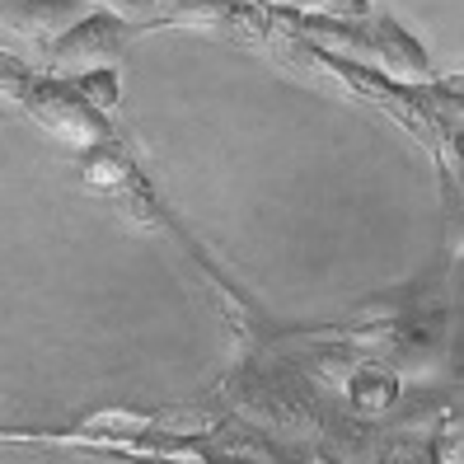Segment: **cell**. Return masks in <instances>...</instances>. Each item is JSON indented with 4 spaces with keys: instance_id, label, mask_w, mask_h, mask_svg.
Instances as JSON below:
<instances>
[{
    "instance_id": "52a82bcc",
    "label": "cell",
    "mask_w": 464,
    "mask_h": 464,
    "mask_svg": "<svg viewBox=\"0 0 464 464\" xmlns=\"http://www.w3.org/2000/svg\"><path fill=\"white\" fill-rule=\"evenodd\" d=\"M71 85L85 94L94 108H103V113H113L118 99H122V80H118V66H99V71H80V75H66Z\"/></svg>"
},
{
    "instance_id": "5bb4252c",
    "label": "cell",
    "mask_w": 464,
    "mask_h": 464,
    "mask_svg": "<svg viewBox=\"0 0 464 464\" xmlns=\"http://www.w3.org/2000/svg\"><path fill=\"white\" fill-rule=\"evenodd\" d=\"M446 85H450V90H464V75H455V80H446Z\"/></svg>"
},
{
    "instance_id": "7c38bea8",
    "label": "cell",
    "mask_w": 464,
    "mask_h": 464,
    "mask_svg": "<svg viewBox=\"0 0 464 464\" xmlns=\"http://www.w3.org/2000/svg\"><path fill=\"white\" fill-rule=\"evenodd\" d=\"M211 464H267V459H254V455H221V459H211Z\"/></svg>"
},
{
    "instance_id": "5b68a950",
    "label": "cell",
    "mask_w": 464,
    "mask_h": 464,
    "mask_svg": "<svg viewBox=\"0 0 464 464\" xmlns=\"http://www.w3.org/2000/svg\"><path fill=\"white\" fill-rule=\"evenodd\" d=\"M347 399H352V408H357L362 418L390 413L394 399H399V375H394L390 366L362 362L357 371H352V380H347Z\"/></svg>"
},
{
    "instance_id": "8fae6325",
    "label": "cell",
    "mask_w": 464,
    "mask_h": 464,
    "mask_svg": "<svg viewBox=\"0 0 464 464\" xmlns=\"http://www.w3.org/2000/svg\"><path fill=\"white\" fill-rule=\"evenodd\" d=\"M19 441H52V446H62V431H0V446H19Z\"/></svg>"
},
{
    "instance_id": "277c9868",
    "label": "cell",
    "mask_w": 464,
    "mask_h": 464,
    "mask_svg": "<svg viewBox=\"0 0 464 464\" xmlns=\"http://www.w3.org/2000/svg\"><path fill=\"white\" fill-rule=\"evenodd\" d=\"M366 34H371V47H375V71L403 80V85H431L427 52L408 38L394 19H371L366 14Z\"/></svg>"
},
{
    "instance_id": "7a4b0ae2",
    "label": "cell",
    "mask_w": 464,
    "mask_h": 464,
    "mask_svg": "<svg viewBox=\"0 0 464 464\" xmlns=\"http://www.w3.org/2000/svg\"><path fill=\"white\" fill-rule=\"evenodd\" d=\"M131 29L136 24L113 14V10H90L43 52V66H47V75H80V71L118 66L127 43H131Z\"/></svg>"
},
{
    "instance_id": "9c48e42d",
    "label": "cell",
    "mask_w": 464,
    "mask_h": 464,
    "mask_svg": "<svg viewBox=\"0 0 464 464\" xmlns=\"http://www.w3.org/2000/svg\"><path fill=\"white\" fill-rule=\"evenodd\" d=\"M29 80H34L29 66H24L19 57H10V52H0V94H5V99H19V90L29 85Z\"/></svg>"
},
{
    "instance_id": "ba28073f",
    "label": "cell",
    "mask_w": 464,
    "mask_h": 464,
    "mask_svg": "<svg viewBox=\"0 0 464 464\" xmlns=\"http://www.w3.org/2000/svg\"><path fill=\"white\" fill-rule=\"evenodd\" d=\"M431 459L436 464H464V418H446L441 427H436Z\"/></svg>"
},
{
    "instance_id": "3957f363",
    "label": "cell",
    "mask_w": 464,
    "mask_h": 464,
    "mask_svg": "<svg viewBox=\"0 0 464 464\" xmlns=\"http://www.w3.org/2000/svg\"><path fill=\"white\" fill-rule=\"evenodd\" d=\"M90 10H99V5H90V0H0V29H14L47 52Z\"/></svg>"
},
{
    "instance_id": "6da1fadb",
    "label": "cell",
    "mask_w": 464,
    "mask_h": 464,
    "mask_svg": "<svg viewBox=\"0 0 464 464\" xmlns=\"http://www.w3.org/2000/svg\"><path fill=\"white\" fill-rule=\"evenodd\" d=\"M19 103L29 108V118H38L47 131H57L62 141L75 146L80 155L113 141V122H108V113L94 108L66 75H34L29 85L19 90Z\"/></svg>"
},
{
    "instance_id": "30bf717a",
    "label": "cell",
    "mask_w": 464,
    "mask_h": 464,
    "mask_svg": "<svg viewBox=\"0 0 464 464\" xmlns=\"http://www.w3.org/2000/svg\"><path fill=\"white\" fill-rule=\"evenodd\" d=\"M380 464H436V459H431V450L418 446V441H390V450L380 455Z\"/></svg>"
},
{
    "instance_id": "8992f818",
    "label": "cell",
    "mask_w": 464,
    "mask_h": 464,
    "mask_svg": "<svg viewBox=\"0 0 464 464\" xmlns=\"http://www.w3.org/2000/svg\"><path fill=\"white\" fill-rule=\"evenodd\" d=\"M221 427V403H179L150 413L155 436H174V441H207V431Z\"/></svg>"
},
{
    "instance_id": "4fadbf2b",
    "label": "cell",
    "mask_w": 464,
    "mask_h": 464,
    "mask_svg": "<svg viewBox=\"0 0 464 464\" xmlns=\"http://www.w3.org/2000/svg\"><path fill=\"white\" fill-rule=\"evenodd\" d=\"M295 464H334V459L319 455V450H305V455H295Z\"/></svg>"
}]
</instances>
